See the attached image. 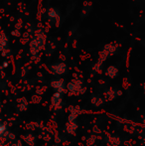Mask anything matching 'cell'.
Segmentation results:
<instances>
[{
	"label": "cell",
	"mask_w": 145,
	"mask_h": 146,
	"mask_svg": "<svg viewBox=\"0 0 145 146\" xmlns=\"http://www.w3.org/2000/svg\"><path fill=\"white\" fill-rule=\"evenodd\" d=\"M67 92L72 96H77L85 92V88H83V83L79 80H73L67 86Z\"/></svg>",
	"instance_id": "1"
},
{
	"label": "cell",
	"mask_w": 145,
	"mask_h": 146,
	"mask_svg": "<svg viewBox=\"0 0 145 146\" xmlns=\"http://www.w3.org/2000/svg\"><path fill=\"white\" fill-rule=\"evenodd\" d=\"M51 87L56 90V92H59V94H64V92H67L65 81L63 79L54 80V81L51 83Z\"/></svg>",
	"instance_id": "2"
},
{
	"label": "cell",
	"mask_w": 145,
	"mask_h": 146,
	"mask_svg": "<svg viewBox=\"0 0 145 146\" xmlns=\"http://www.w3.org/2000/svg\"><path fill=\"white\" fill-rule=\"evenodd\" d=\"M50 70L54 75L61 76V75H64L67 72V66L65 63H57L51 66Z\"/></svg>",
	"instance_id": "3"
},
{
	"label": "cell",
	"mask_w": 145,
	"mask_h": 146,
	"mask_svg": "<svg viewBox=\"0 0 145 146\" xmlns=\"http://www.w3.org/2000/svg\"><path fill=\"white\" fill-rule=\"evenodd\" d=\"M83 112L81 108L79 106H72L69 108V115H68V121H75V119L79 117V114Z\"/></svg>",
	"instance_id": "4"
},
{
	"label": "cell",
	"mask_w": 145,
	"mask_h": 146,
	"mask_svg": "<svg viewBox=\"0 0 145 146\" xmlns=\"http://www.w3.org/2000/svg\"><path fill=\"white\" fill-rule=\"evenodd\" d=\"M51 104H52V106L55 110H60V108H62V106H63L62 94L55 92V94H53L52 98H51Z\"/></svg>",
	"instance_id": "5"
},
{
	"label": "cell",
	"mask_w": 145,
	"mask_h": 146,
	"mask_svg": "<svg viewBox=\"0 0 145 146\" xmlns=\"http://www.w3.org/2000/svg\"><path fill=\"white\" fill-rule=\"evenodd\" d=\"M65 129L69 134H75L77 129V124L75 121H67L66 125H65Z\"/></svg>",
	"instance_id": "6"
},
{
	"label": "cell",
	"mask_w": 145,
	"mask_h": 146,
	"mask_svg": "<svg viewBox=\"0 0 145 146\" xmlns=\"http://www.w3.org/2000/svg\"><path fill=\"white\" fill-rule=\"evenodd\" d=\"M105 75H107L109 78H110V79H114V78H116L118 75L117 68L114 67V66H110V67H109L107 69V71H105Z\"/></svg>",
	"instance_id": "7"
},
{
	"label": "cell",
	"mask_w": 145,
	"mask_h": 146,
	"mask_svg": "<svg viewBox=\"0 0 145 146\" xmlns=\"http://www.w3.org/2000/svg\"><path fill=\"white\" fill-rule=\"evenodd\" d=\"M23 139H24V141H25V142L27 143V144L29 145V146H34V145H35V143H36L35 136H34L33 134H31V133L24 135Z\"/></svg>",
	"instance_id": "8"
},
{
	"label": "cell",
	"mask_w": 145,
	"mask_h": 146,
	"mask_svg": "<svg viewBox=\"0 0 145 146\" xmlns=\"http://www.w3.org/2000/svg\"><path fill=\"white\" fill-rule=\"evenodd\" d=\"M117 96V92L114 90L113 88H109L107 92H105V98L107 100H112Z\"/></svg>",
	"instance_id": "9"
},
{
	"label": "cell",
	"mask_w": 145,
	"mask_h": 146,
	"mask_svg": "<svg viewBox=\"0 0 145 146\" xmlns=\"http://www.w3.org/2000/svg\"><path fill=\"white\" fill-rule=\"evenodd\" d=\"M103 102H105L103 98H99V96H93V98H91V104H93V106H103Z\"/></svg>",
	"instance_id": "10"
},
{
	"label": "cell",
	"mask_w": 145,
	"mask_h": 146,
	"mask_svg": "<svg viewBox=\"0 0 145 146\" xmlns=\"http://www.w3.org/2000/svg\"><path fill=\"white\" fill-rule=\"evenodd\" d=\"M18 104H19V110H27V108H28V102L26 100V98H21V100H18Z\"/></svg>",
	"instance_id": "11"
},
{
	"label": "cell",
	"mask_w": 145,
	"mask_h": 146,
	"mask_svg": "<svg viewBox=\"0 0 145 146\" xmlns=\"http://www.w3.org/2000/svg\"><path fill=\"white\" fill-rule=\"evenodd\" d=\"M110 146H119L120 145V139L117 136H112L109 140Z\"/></svg>",
	"instance_id": "12"
},
{
	"label": "cell",
	"mask_w": 145,
	"mask_h": 146,
	"mask_svg": "<svg viewBox=\"0 0 145 146\" xmlns=\"http://www.w3.org/2000/svg\"><path fill=\"white\" fill-rule=\"evenodd\" d=\"M6 132H7V125L3 122H0V139L5 135Z\"/></svg>",
	"instance_id": "13"
},
{
	"label": "cell",
	"mask_w": 145,
	"mask_h": 146,
	"mask_svg": "<svg viewBox=\"0 0 145 146\" xmlns=\"http://www.w3.org/2000/svg\"><path fill=\"white\" fill-rule=\"evenodd\" d=\"M95 141H97V137H95V135H91V136L87 137L85 143H87V146H93L95 143Z\"/></svg>",
	"instance_id": "14"
},
{
	"label": "cell",
	"mask_w": 145,
	"mask_h": 146,
	"mask_svg": "<svg viewBox=\"0 0 145 146\" xmlns=\"http://www.w3.org/2000/svg\"><path fill=\"white\" fill-rule=\"evenodd\" d=\"M41 100H42V98H41V96H38V94H35V96H32V102L33 104H39V102H41Z\"/></svg>",
	"instance_id": "15"
},
{
	"label": "cell",
	"mask_w": 145,
	"mask_h": 146,
	"mask_svg": "<svg viewBox=\"0 0 145 146\" xmlns=\"http://www.w3.org/2000/svg\"><path fill=\"white\" fill-rule=\"evenodd\" d=\"M49 16H50L51 18L58 17V13H57L55 9H50V10H49Z\"/></svg>",
	"instance_id": "16"
},
{
	"label": "cell",
	"mask_w": 145,
	"mask_h": 146,
	"mask_svg": "<svg viewBox=\"0 0 145 146\" xmlns=\"http://www.w3.org/2000/svg\"><path fill=\"white\" fill-rule=\"evenodd\" d=\"M12 146H23L22 145V142L21 141H16L14 144H12Z\"/></svg>",
	"instance_id": "17"
},
{
	"label": "cell",
	"mask_w": 145,
	"mask_h": 146,
	"mask_svg": "<svg viewBox=\"0 0 145 146\" xmlns=\"http://www.w3.org/2000/svg\"><path fill=\"white\" fill-rule=\"evenodd\" d=\"M56 142H57V143H58V142L60 143V142H61V138H60V136H57V138H56Z\"/></svg>",
	"instance_id": "18"
},
{
	"label": "cell",
	"mask_w": 145,
	"mask_h": 146,
	"mask_svg": "<svg viewBox=\"0 0 145 146\" xmlns=\"http://www.w3.org/2000/svg\"><path fill=\"white\" fill-rule=\"evenodd\" d=\"M143 127H144V128H145V117H144V118H143Z\"/></svg>",
	"instance_id": "19"
},
{
	"label": "cell",
	"mask_w": 145,
	"mask_h": 146,
	"mask_svg": "<svg viewBox=\"0 0 145 146\" xmlns=\"http://www.w3.org/2000/svg\"><path fill=\"white\" fill-rule=\"evenodd\" d=\"M143 144L145 145V136H144V138H143Z\"/></svg>",
	"instance_id": "20"
},
{
	"label": "cell",
	"mask_w": 145,
	"mask_h": 146,
	"mask_svg": "<svg viewBox=\"0 0 145 146\" xmlns=\"http://www.w3.org/2000/svg\"><path fill=\"white\" fill-rule=\"evenodd\" d=\"M93 146H97V145H93Z\"/></svg>",
	"instance_id": "21"
},
{
	"label": "cell",
	"mask_w": 145,
	"mask_h": 146,
	"mask_svg": "<svg viewBox=\"0 0 145 146\" xmlns=\"http://www.w3.org/2000/svg\"><path fill=\"white\" fill-rule=\"evenodd\" d=\"M144 88H145V85H144Z\"/></svg>",
	"instance_id": "22"
},
{
	"label": "cell",
	"mask_w": 145,
	"mask_h": 146,
	"mask_svg": "<svg viewBox=\"0 0 145 146\" xmlns=\"http://www.w3.org/2000/svg\"><path fill=\"white\" fill-rule=\"evenodd\" d=\"M55 146H56V145H55Z\"/></svg>",
	"instance_id": "23"
}]
</instances>
